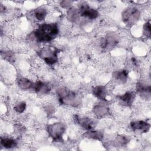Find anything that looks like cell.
Segmentation results:
<instances>
[{"mask_svg":"<svg viewBox=\"0 0 151 151\" xmlns=\"http://www.w3.org/2000/svg\"><path fill=\"white\" fill-rule=\"evenodd\" d=\"M136 94L133 91H127L121 96H119L118 98L121 103L125 106H130L134 101Z\"/></svg>","mask_w":151,"mask_h":151,"instance_id":"obj_12","label":"cell"},{"mask_svg":"<svg viewBox=\"0 0 151 151\" xmlns=\"http://www.w3.org/2000/svg\"><path fill=\"white\" fill-rule=\"evenodd\" d=\"M129 140L130 139L128 137V136L120 135L116 137L114 143L117 146H124L128 143Z\"/></svg>","mask_w":151,"mask_h":151,"instance_id":"obj_21","label":"cell"},{"mask_svg":"<svg viewBox=\"0 0 151 151\" xmlns=\"http://www.w3.org/2000/svg\"><path fill=\"white\" fill-rule=\"evenodd\" d=\"M140 17V11L134 7H128L123 10L122 18L123 22L127 24H134Z\"/></svg>","mask_w":151,"mask_h":151,"instance_id":"obj_5","label":"cell"},{"mask_svg":"<svg viewBox=\"0 0 151 151\" xmlns=\"http://www.w3.org/2000/svg\"><path fill=\"white\" fill-rule=\"evenodd\" d=\"M33 90L38 95H45L49 93L51 88L47 83L38 81L34 83Z\"/></svg>","mask_w":151,"mask_h":151,"instance_id":"obj_11","label":"cell"},{"mask_svg":"<svg viewBox=\"0 0 151 151\" xmlns=\"http://www.w3.org/2000/svg\"><path fill=\"white\" fill-rule=\"evenodd\" d=\"M57 50L52 47L42 48L38 52V56L48 65H53L57 62Z\"/></svg>","mask_w":151,"mask_h":151,"instance_id":"obj_3","label":"cell"},{"mask_svg":"<svg viewBox=\"0 0 151 151\" xmlns=\"http://www.w3.org/2000/svg\"><path fill=\"white\" fill-rule=\"evenodd\" d=\"M93 113L97 118H103L108 114L109 108L106 104H104V103H100L94 107Z\"/></svg>","mask_w":151,"mask_h":151,"instance_id":"obj_13","label":"cell"},{"mask_svg":"<svg viewBox=\"0 0 151 151\" xmlns=\"http://www.w3.org/2000/svg\"><path fill=\"white\" fill-rule=\"evenodd\" d=\"M137 91L141 97L145 100H149L151 95V87L144 83H139L136 86Z\"/></svg>","mask_w":151,"mask_h":151,"instance_id":"obj_9","label":"cell"},{"mask_svg":"<svg viewBox=\"0 0 151 151\" xmlns=\"http://www.w3.org/2000/svg\"><path fill=\"white\" fill-rule=\"evenodd\" d=\"M46 130L49 136L54 142H61L65 130L64 124L61 122H56L47 126Z\"/></svg>","mask_w":151,"mask_h":151,"instance_id":"obj_4","label":"cell"},{"mask_svg":"<svg viewBox=\"0 0 151 151\" xmlns=\"http://www.w3.org/2000/svg\"><path fill=\"white\" fill-rule=\"evenodd\" d=\"M33 14L34 18L38 21H43L47 17V10L42 7H39L36 8L33 11Z\"/></svg>","mask_w":151,"mask_h":151,"instance_id":"obj_18","label":"cell"},{"mask_svg":"<svg viewBox=\"0 0 151 151\" xmlns=\"http://www.w3.org/2000/svg\"><path fill=\"white\" fill-rule=\"evenodd\" d=\"M75 122H77L80 126L87 130H91L95 127L94 121L88 117H80L78 116H75Z\"/></svg>","mask_w":151,"mask_h":151,"instance_id":"obj_10","label":"cell"},{"mask_svg":"<svg viewBox=\"0 0 151 151\" xmlns=\"http://www.w3.org/2000/svg\"><path fill=\"white\" fill-rule=\"evenodd\" d=\"M93 94L99 99L106 101L107 94V90L104 86H97L93 88Z\"/></svg>","mask_w":151,"mask_h":151,"instance_id":"obj_15","label":"cell"},{"mask_svg":"<svg viewBox=\"0 0 151 151\" xmlns=\"http://www.w3.org/2000/svg\"><path fill=\"white\" fill-rule=\"evenodd\" d=\"M27 104L24 101H21L15 104L14 109L15 111L18 113H22L26 109Z\"/></svg>","mask_w":151,"mask_h":151,"instance_id":"obj_22","label":"cell"},{"mask_svg":"<svg viewBox=\"0 0 151 151\" xmlns=\"http://www.w3.org/2000/svg\"><path fill=\"white\" fill-rule=\"evenodd\" d=\"M132 129L136 133H147L150 127V124L143 120H136L130 123Z\"/></svg>","mask_w":151,"mask_h":151,"instance_id":"obj_8","label":"cell"},{"mask_svg":"<svg viewBox=\"0 0 151 151\" xmlns=\"http://www.w3.org/2000/svg\"><path fill=\"white\" fill-rule=\"evenodd\" d=\"M80 15L78 9L76 8H70L67 11V18L71 22H76Z\"/></svg>","mask_w":151,"mask_h":151,"instance_id":"obj_20","label":"cell"},{"mask_svg":"<svg viewBox=\"0 0 151 151\" xmlns=\"http://www.w3.org/2000/svg\"><path fill=\"white\" fill-rule=\"evenodd\" d=\"M119 42V37L114 33H109L104 38L101 42V48L106 51L113 49Z\"/></svg>","mask_w":151,"mask_h":151,"instance_id":"obj_7","label":"cell"},{"mask_svg":"<svg viewBox=\"0 0 151 151\" xmlns=\"http://www.w3.org/2000/svg\"><path fill=\"white\" fill-rule=\"evenodd\" d=\"M57 94L59 101L62 104L76 107L81 103V98L77 93L66 88H58Z\"/></svg>","mask_w":151,"mask_h":151,"instance_id":"obj_2","label":"cell"},{"mask_svg":"<svg viewBox=\"0 0 151 151\" xmlns=\"http://www.w3.org/2000/svg\"><path fill=\"white\" fill-rule=\"evenodd\" d=\"M34 83L25 77H19L17 80V84L19 87L24 90L33 89Z\"/></svg>","mask_w":151,"mask_h":151,"instance_id":"obj_16","label":"cell"},{"mask_svg":"<svg viewBox=\"0 0 151 151\" xmlns=\"http://www.w3.org/2000/svg\"><path fill=\"white\" fill-rule=\"evenodd\" d=\"M59 32L57 23H44L34 32V36L39 42H48L54 39Z\"/></svg>","mask_w":151,"mask_h":151,"instance_id":"obj_1","label":"cell"},{"mask_svg":"<svg viewBox=\"0 0 151 151\" xmlns=\"http://www.w3.org/2000/svg\"><path fill=\"white\" fill-rule=\"evenodd\" d=\"M85 137L88 138L101 140L103 138V134L100 131H94V130H88L84 134Z\"/></svg>","mask_w":151,"mask_h":151,"instance_id":"obj_19","label":"cell"},{"mask_svg":"<svg viewBox=\"0 0 151 151\" xmlns=\"http://www.w3.org/2000/svg\"><path fill=\"white\" fill-rule=\"evenodd\" d=\"M45 111L47 114H52L54 113V107L51 105H47L45 107Z\"/></svg>","mask_w":151,"mask_h":151,"instance_id":"obj_26","label":"cell"},{"mask_svg":"<svg viewBox=\"0 0 151 151\" xmlns=\"http://www.w3.org/2000/svg\"><path fill=\"white\" fill-rule=\"evenodd\" d=\"M78 11L80 16L85 18L94 19L99 16L98 11L96 9L91 8L89 5L85 2H81L78 5Z\"/></svg>","mask_w":151,"mask_h":151,"instance_id":"obj_6","label":"cell"},{"mask_svg":"<svg viewBox=\"0 0 151 151\" xmlns=\"http://www.w3.org/2000/svg\"><path fill=\"white\" fill-rule=\"evenodd\" d=\"M71 4H72V1H63L60 2L61 6L64 8H67L70 7Z\"/></svg>","mask_w":151,"mask_h":151,"instance_id":"obj_24","label":"cell"},{"mask_svg":"<svg viewBox=\"0 0 151 151\" xmlns=\"http://www.w3.org/2000/svg\"><path fill=\"white\" fill-rule=\"evenodd\" d=\"M128 71L126 70H120L113 73V77L119 83H125L128 78Z\"/></svg>","mask_w":151,"mask_h":151,"instance_id":"obj_14","label":"cell"},{"mask_svg":"<svg viewBox=\"0 0 151 151\" xmlns=\"http://www.w3.org/2000/svg\"><path fill=\"white\" fill-rule=\"evenodd\" d=\"M1 145L5 149H12L17 146V142L12 138L1 137Z\"/></svg>","mask_w":151,"mask_h":151,"instance_id":"obj_17","label":"cell"},{"mask_svg":"<svg viewBox=\"0 0 151 151\" xmlns=\"http://www.w3.org/2000/svg\"><path fill=\"white\" fill-rule=\"evenodd\" d=\"M4 58H5L6 59H7L9 61H12L14 60V55L11 52H5L4 54Z\"/></svg>","mask_w":151,"mask_h":151,"instance_id":"obj_25","label":"cell"},{"mask_svg":"<svg viewBox=\"0 0 151 151\" xmlns=\"http://www.w3.org/2000/svg\"><path fill=\"white\" fill-rule=\"evenodd\" d=\"M143 33L145 36L147 38L150 37L151 33V27H150V21H147L143 27Z\"/></svg>","mask_w":151,"mask_h":151,"instance_id":"obj_23","label":"cell"}]
</instances>
